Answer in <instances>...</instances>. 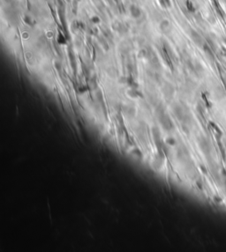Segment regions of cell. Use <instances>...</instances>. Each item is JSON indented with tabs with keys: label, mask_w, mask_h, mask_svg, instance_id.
<instances>
[{
	"label": "cell",
	"mask_w": 226,
	"mask_h": 252,
	"mask_svg": "<svg viewBox=\"0 0 226 252\" xmlns=\"http://www.w3.org/2000/svg\"><path fill=\"white\" fill-rule=\"evenodd\" d=\"M160 28L163 33L167 34L170 30V24L168 20H163L160 24Z\"/></svg>",
	"instance_id": "6da1fadb"
},
{
	"label": "cell",
	"mask_w": 226,
	"mask_h": 252,
	"mask_svg": "<svg viewBox=\"0 0 226 252\" xmlns=\"http://www.w3.org/2000/svg\"><path fill=\"white\" fill-rule=\"evenodd\" d=\"M130 12H131V14H132V16L134 17V18H139L140 15H141V11L140 10V8L139 7H137L136 5H132L131 6V8H130Z\"/></svg>",
	"instance_id": "7a4b0ae2"
},
{
	"label": "cell",
	"mask_w": 226,
	"mask_h": 252,
	"mask_svg": "<svg viewBox=\"0 0 226 252\" xmlns=\"http://www.w3.org/2000/svg\"><path fill=\"white\" fill-rule=\"evenodd\" d=\"M56 41L59 44L61 45H64V44H66V39L65 37V35L62 34V33H59L57 34V37H56Z\"/></svg>",
	"instance_id": "3957f363"
},
{
	"label": "cell",
	"mask_w": 226,
	"mask_h": 252,
	"mask_svg": "<svg viewBox=\"0 0 226 252\" xmlns=\"http://www.w3.org/2000/svg\"><path fill=\"white\" fill-rule=\"evenodd\" d=\"M192 39H193V41H194L196 43H198V44H201V43H202V39L201 35H200L199 34H197L196 32H192Z\"/></svg>",
	"instance_id": "277c9868"
},
{
	"label": "cell",
	"mask_w": 226,
	"mask_h": 252,
	"mask_svg": "<svg viewBox=\"0 0 226 252\" xmlns=\"http://www.w3.org/2000/svg\"><path fill=\"white\" fill-rule=\"evenodd\" d=\"M186 6H187L189 11H193L194 10V8L192 7V4L190 1H186Z\"/></svg>",
	"instance_id": "5b68a950"
},
{
	"label": "cell",
	"mask_w": 226,
	"mask_h": 252,
	"mask_svg": "<svg viewBox=\"0 0 226 252\" xmlns=\"http://www.w3.org/2000/svg\"><path fill=\"white\" fill-rule=\"evenodd\" d=\"M91 21L93 23H99L100 22V19H99V17L95 16V17H93V18L91 19Z\"/></svg>",
	"instance_id": "8992f818"
}]
</instances>
